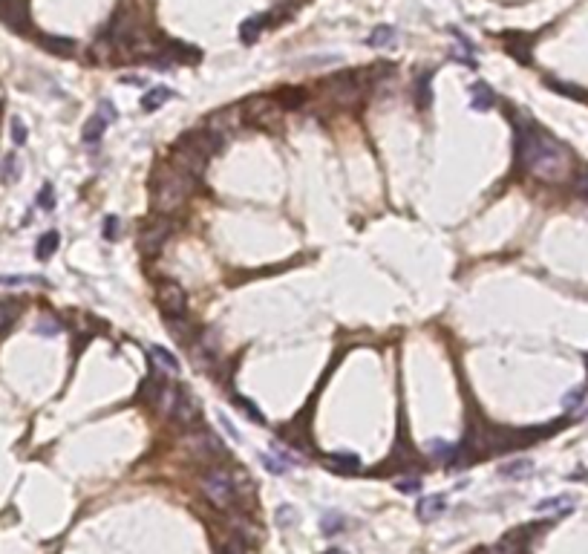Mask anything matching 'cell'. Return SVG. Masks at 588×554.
Segmentation results:
<instances>
[{
	"instance_id": "cell-1",
	"label": "cell",
	"mask_w": 588,
	"mask_h": 554,
	"mask_svg": "<svg viewBox=\"0 0 588 554\" xmlns=\"http://www.w3.org/2000/svg\"><path fill=\"white\" fill-rule=\"evenodd\" d=\"M519 162L528 173L537 179H563L571 168V154L565 145H559L554 136L542 133L537 128H528L519 136Z\"/></svg>"
},
{
	"instance_id": "cell-2",
	"label": "cell",
	"mask_w": 588,
	"mask_h": 554,
	"mask_svg": "<svg viewBox=\"0 0 588 554\" xmlns=\"http://www.w3.org/2000/svg\"><path fill=\"white\" fill-rule=\"evenodd\" d=\"M191 188H193V176L182 173L179 168L159 171L153 176V205H156V214H164V217L176 214L188 202Z\"/></svg>"
},
{
	"instance_id": "cell-3",
	"label": "cell",
	"mask_w": 588,
	"mask_h": 554,
	"mask_svg": "<svg viewBox=\"0 0 588 554\" xmlns=\"http://www.w3.org/2000/svg\"><path fill=\"white\" fill-rule=\"evenodd\" d=\"M202 494L205 500L217 505V508H228L234 500H236V485H234V477L228 470H211V474H205L202 479Z\"/></svg>"
},
{
	"instance_id": "cell-4",
	"label": "cell",
	"mask_w": 588,
	"mask_h": 554,
	"mask_svg": "<svg viewBox=\"0 0 588 554\" xmlns=\"http://www.w3.org/2000/svg\"><path fill=\"white\" fill-rule=\"evenodd\" d=\"M171 231H173V223L164 214L150 217L142 226V231H138V248H142L145 254H159L162 245L167 243V237H171Z\"/></svg>"
},
{
	"instance_id": "cell-5",
	"label": "cell",
	"mask_w": 588,
	"mask_h": 554,
	"mask_svg": "<svg viewBox=\"0 0 588 554\" xmlns=\"http://www.w3.org/2000/svg\"><path fill=\"white\" fill-rule=\"evenodd\" d=\"M167 413H171V419L179 427H193V424H199V419H202L199 401H196L193 393L185 390V387H176L173 401H171V407H167Z\"/></svg>"
},
{
	"instance_id": "cell-6",
	"label": "cell",
	"mask_w": 588,
	"mask_h": 554,
	"mask_svg": "<svg viewBox=\"0 0 588 554\" xmlns=\"http://www.w3.org/2000/svg\"><path fill=\"white\" fill-rule=\"evenodd\" d=\"M159 309L164 312V317H179L188 312V295L176 280H164L159 286Z\"/></svg>"
},
{
	"instance_id": "cell-7",
	"label": "cell",
	"mask_w": 588,
	"mask_h": 554,
	"mask_svg": "<svg viewBox=\"0 0 588 554\" xmlns=\"http://www.w3.org/2000/svg\"><path fill=\"white\" fill-rule=\"evenodd\" d=\"M173 168H179L182 173H188V176H193V179H196L199 173H205V168H208V156H202L196 147L185 145V142L179 138L176 147H173Z\"/></svg>"
},
{
	"instance_id": "cell-8",
	"label": "cell",
	"mask_w": 588,
	"mask_h": 554,
	"mask_svg": "<svg viewBox=\"0 0 588 554\" xmlns=\"http://www.w3.org/2000/svg\"><path fill=\"white\" fill-rule=\"evenodd\" d=\"M188 448L196 453V456H219L222 453V442L217 439V433H211V431H205V427H199V431H193L188 439Z\"/></svg>"
},
{
	"instance_id": "cell-9",
	"label": "cell",
	"mask_w": 588,
	"mask_h": 554,
	"mask_svg": "<svg viewBox=\"0 0 588 554\" xmlns=\"http://www.w3.org/2000/svg\"><path fill=\"white\" fill-rule=\"evenodd\" d=\"M297 462L294 459V453H289V450H283V448H271V453H265L262 456V465H265V470L269 474H274V477H280V474H286V470Z\"/></svg>"
},
{
	"instance_id": "cell-10",
	"label": "cell",
	"mask_w": 588,
	"mask_h": 554,
	"mask_svg": "<svg viewBox=\"0 0 588 554\" xmlns=\"http://www.w3.org/2000/svg\"><path fill=\"white\" fill-rule=\"evenodd\" d=\"M574 496L568 494H559V496H548V500L537 503V514H551V517H563V514H571L574 511Z\"/></svg>"
},
{
	"instance_id": "cell-11",
	"label": "cell",
	"mask_w": 588,
	"mask_h": 554,
	"mask_svg": "<svg viewBox=\"0 0 588 554\" xmlns=\"http://www.w3.org/2000/svg\"><path fill=\"white\" fill-rule=\"evenodd\" d=\"M236 121H240V119H236V110H219V113H214L211 119H208L205 128L211 130V133H217L219 138H225L236 128Z\"/></svg>"
},
{
	"instance_id": "cell-12",
	"label": "cell",
	"mask_w": 588,
	"mask_h": 554,
	"mask_svg": "<svg viewBox=\"0 0 588 554\" xmlns=\"http://www.w3.org/2000/svg\"><path fill=\"white\" fill-rule=\"evenodd\" d=\"M447 511V496L444 494H432V496H424L421 503H418V517H421L424 522H432V520H439L441 514Z\"/></svg>"
},
{
	"instance_id": "cell-13",
	"label": "cell",
	"mask_w": 588,
	"mask_h": 554,
	"mask_svg": "<svg viewBox=\"0 0 588 554\" xmlns=\"http://www.w3.org/2000/svg\"><path fill=\"white\" fill-rule=\"evenodd\" d=\"M496 104V95H493V90H490L485 81H476V84L470 87V107L473 110H479V113H487L490 107Z\"/></svg>"
},
{
	"instance_id": "cell-14",
	"label": "cell",
	"mask_w": 588,
	"mask_h": 554,
	"mask_svg": "<svg viewBox=\"0 0 588 554\" xmlns=\"http://www.w3.org/2000/svg\"><path fill=\"white\" fill-rule=\"evenodd\" d=\"M150 361H153V367L162 372V376H176V372H179L176 355H171L164 346H150Z\"/></svg>"
},
{
	"instance_id": "cell-15",
	"label": "cell",
	"mask_w": 588,
	"mask_h": 554,
	"mask_svg": "<svg viewBox=\"0 0 588 554\" xmlns=\"http://www.w3.org/2000/svg\"><path fill=\"white\" fill-rule=\"evenodd\" d=\"M525 529H516V531H511L508 537H502L499 543L493 546V554H522V549H525Z\"/></svg>"
},
{
	"instance_id": "cell-16",
	"label": "cell",
	"mask_w": 588,
	"mask_h": 554,
	"mask_svg": "<svg viewBox=\"0 0 588 554\" xmlns=\"http://www.w3.org/2000/svg\"><path fill=\"white\" fill-rule=\"evenodd\" d=\"M265 21H271V15H257V18H245L240 26V40L243 44H254L260 32L265 29Z\"/></svg>"
},
{
	"instance_id": "cell-17",
	"label": "cell",
	"mask_w": 588,
	"mask_h": 554,
	"mask_svg": "<svg viewBox=\"0 0 588 554\" xmlns=\"http://www.w3.org/2000/svg\"><path fill=\"white\" fill-rule=\"evenodd\" d=\"M104 130H107V119L101 116V113H95L87 124H84V145H90V147H95L98 142H101V136H104Z\"/></svg>"
},
{
	"instance_id": "cell-18",
	"label": "cell",
	"mask_w": 588,
	"mask_h": 554,
	"mask_svg": "<svg viewBox=\"0 0 588 554\" xmlns=\"http://www.w3.org/2000/svg\"><path fill=\"white\" fill-rule=\"evenodd\" d=\"M499 474L505 477V479H525V477L534 474V462H530V459H513V462L502 465Z\"/></svg>"
},
{
	"instance_id": "cell-19",
	"label": "cell",
	"mask_w": 588,
	"mask_h": 554,
	"mask_svg": "<svg viewBox=\"0 0 588 554\" xmlns=\"http://www.w3.org/2000/svg\"><path fill=\"white\" fill-rule=\"evenodd\" d=\"M167 329H171V335L179 341V344H191L193 341V326L185 315L179 317H167Z\"/></svg>"
},
{
	"instance_id": "cell-20",
	"label": "cell",
	"mask_w": 588,
	"mask_h": 554,
	"mask_svg": "<svg viewBox=\"0 0 588 554\" xmlns=\"http://www.w3.org/2000/svg\"><path fill=\"white\" fill-rule=\"evenodd\" d=\"M395 38H398L395 26H375V29L369 32V38H367V44L375 47V49H384V47L395 44Z\"/></svg>"
},
{
	"instance_id": "cell-21",
	"label": "cell",
	"mask_w": 588,
	"mask_h": 554,
	"mask_svg": "<svg viewBox=\"0 0 588 554\" xmlns=\"http://www.w3.org/2000/svg\"><path fill=\"white\" fill-rule=\"evenodd\" d=\"M58 245H61V234H58V231L40 234V240H38V245H35L38 260H49L55 252H58Z\"/></svg>"
},
{
	"instance_id": "cell-22",
	"label": "cell",
	"mask_w": 588,
	"mask_h": 554,
	"mask_svg": "<svg viewBox=\"0 0 588 554\" xmlns=\"http://www.w3.org/2000/svg\"><path fill=\"white\" fill-rule=\"evenodd\" d=\"M171 99H173V90L171 87H153V90H147L142 95V107L145 110H159L162 104H167Z\"/></svg>"
},
{
	"instance_id": "cell-23",
	"label": "cell",
	"mask_w": 588,
	"mask_h": 554,
	"mask_svg": "<svg viewBox=\"0 0 588 554\" xmlns=\"http://www.w3.org/2000/svg\"><path fill=\"white\" fill-rule=\"evenodd\" d=\"M329 465L334 470H341V474H358V470H360L358 456H352V453H332L329 456Z\"/></svg>"
},
{
	"instance_id": "cell-24",
	"label": "cell",
	"mask_w": 588,
	"mask_h": 554,
	"mask_svg": "<svg viewBox=\"0 0 588 554\" xmlns=\"http://www.w3.org/2000/svg\"><path fill=\"white\" fill-rule=\"evenodd\" d=\"M585 401H588V387H574V390L563 398V407L583 416V405H585Z\"/></svg>"
},
{
	"instance_id": "cell-25",
	"label": "cell",
	"mask_w": 588,
	"mask_h": 554,
	"mask_svg": "<svg viewBox=\"0 0 588 554\" xmlns=\"http://www.w3.org/2000/svg\"><path fill=\"white\" fill-rule=\"evenodd\" d=\"M44 44H47V49L58 52V55H73V47H75L69 38H52V35H44Z\"/></svg>"
},
{
	"instance_id": "cell-26",
	"label": "cell",
	"mask_w": 588,
	"mask_h": 554,
	"mask_svg": "<svg viewBox=\"0 0 588 554\" xmlns=\"http://www.w3.org/2000/svg\"><path fill=\"white\" fill-rule=\"evenodd\" d=\"M343 522H346V520L338 514V511H326V514L320 517V525H323L326 534H338V531L343 529Z\"/></svg>"
},
{
	"instance_id": "cell-27",
	"label": "cell",
	"mask_w": 588,
	"mask_h": 554,
	"mask_svg": "<svg viewBox=\"0 0 588 554\" xmlns=\"http://www.w3.org/2000/svg\"><path fill=\"white\" fill-rule=\"evenodd\" d=\"M38 208H44V211H52V208H55V188H52V182H47L44 188L38 191Z\"/></svg>"
},
{
	"instance_id": "cell-28",
	"label": "cell",
	"mask_w": 588,
	"mask_h": 554,
	"mask_svg": "<svg viewBox=\"0 0 588 554\" xmlns=\"http://www.w3.org/2000/svg\"><path fill=\"white\" fill-rule=\"evenodd\" d=\"M35 332H38V335L52 338V335H58V332H61V324L55 321V317H40L38 326H35Z\"/></svg>"
},
{
	"instance_id": "cell-29",
	"label": "cell",
	"mask_w": 588,
	"mask_h": 554,
	"mask_svg": "<svg viewBox=\"0 0 588 554\" xmlns=\"http://www.w3.org/2000/svg\"><path fill=\"white\" fill-rule=\"evenodd\" d=\"M18 176H21L18 159H15V156H6V162H3V182H15Z\"/></svg>"
},
{
	"instance_id": "cell-30",
	"label": "cell",
	"mask_w": 588,
	"mask_h": 554,
	"mask_svg": "<svg viewBox=\"0 0 588 554\" xmlns=\"http://www.w3.org/2000/svg\"><path fill=\"white\" fill-rule=\"evenodd\" d=\"M18 317V303H0V326H9Z\"/></svg>"
},
{
	"instance_id": "cell-31",
	"label": "cell",
	"mask_w": 588,
	"mask_h": 554,
	"mask_svg": "<svg viewBox=\"0 0 588 554\" xmlns=\"http://www.w3.org/2000/svg\"><path fill=\"white\" fill-rule=\"evenodd\" d=\"M12 138H15V145H23L26 142V124L21 116L12 119Z\"/></svg>"
},
{
	"instance_id": "cell-32",
	"label": "cell",
	"mask_w": 588,
	"mask_h": 554,
	"mask_svg": "<svg viewBox=\"0 0 588 554\" xmlns=\"http://www.w3.org/2000/svg\"><path fill=\"white\" fill-rule=\"evenodd\" d=\"M545 84H551L554 90H563V95H574V99H583V95H580V90H577V87H571V84H565V81H556V78H545Z\"/></svg>"
},
{
	"instance_id": "cell-33",
	"label": "cell",
	"mask_w": 588,
	"mask_h": 554,
	"mask_svg": "<svg viewBox=\"0 0 588 554\" xmlns=\"http://www.w3.org/2000/svg\"><path fill=\"white\" fill-rule=\"evenodd\" d=\"M23 283H32V277H23V274H0V286H23Z\"/></svg>"
},
{
	"instance_id": "cell-34",
	"label": "cell",
	"mask_w": 588,
	"mask_h": 554,
	"mask_svg": "<svg viewBox=\"0 0 588 554\" xmlns=\"http://www.w3.org/2000/svg\"><path fill=\"white\" fill-rule=\"evenodd\" d=\"M119 237V217H107L104 219V240H116Z\"/></svg>"
},
{
	"instance_id": "cell-35",
	"label": "cell",
	"mask_w": 588,
	"mask_h": 554,
	"mask_svg": "<svg viewBox=\"0 0 588 554\" xmlns=\"http://www.w3.org/2000/svg\"><path fill=\"white\" fill-rule=\"evenodd\" d=\"M398 491L401 494H418L421 491V482L418 479H398Z\"/></svg>"
},
{
	"instance_id": "cell-36",
	"label": "cell",
	"mask_w": 588,
	"mask_h": 554,
	"mask_svg": "<svg viewBox=\"0 0 588 554\" xmlns=\"http://www.w3.org/2000/svg\"><path fill=\"white\" fill-rule=\"evenodd\" d=\"M98 113H101V116L107 119V124H110V121H116V107L110 104L107 99H101V101H98Z\"/></svg>"
},
{
	"instance_id": "cell-37",
	"label": "cell",
	"mask_w": 588,
	"mask_h": 554,
	"mask_svg": "<svg viewBox=\"0 0 588 554\" xmlns=\"http://www.w3.org/2000/svg\"><path fill=\"white\" fill-rule=\"evenodd\" d=\"M236 405H240L245 413H251V419H254L257 424H262V413H260L254 405H251V401H245V398H236Z\"/></svg>"
},
{
	"instance_id": "cell-38",
	"label": "cell",
	"mask_w": 588,
	"mask_h": 554,
	"mask_svg": "<svg viewBox=\"0 0 588 554\" xmlns=\"http://www.w3.org/2000/svg\"><path fill=\"white\" fill-rule=\"evenodd\" d=\"M427 81H430V73L418 78V104H421V107H427V99H430V95H427Z\"/></svg>"
},
{
	"instance_id": "cell-39",
	"label": "cell",
	"mask_w": 588,
	"mask_h": 554,
	"mask_svg": "<svg viewBox=\"0 0 588 554\" xmlns=\"http://www.w3.org/2000/svg\"><path fill=\"white\" fill-rule=\"evenodd\" d=\"M577 191L588 200V165H583V171H580V176H577Z\"/></svg>"
},
{
	"instance_id": "cell-40",
	"label": "cell",
	"mask_w": 588,
	"mask_h": 554,
	"mask_svg": "<svg viewBox=\"0 0 588 554\" xmlns=\"http://www.w3.org/2000/svg\"><path fill=\"white\" fill-rule=\"evenodd\" d=\"M222 554H245V546H243V540H231V543L222 549Z\"/></svg>"
},
{
	"instance_id": "cell-41",
	"label": "cell",
	"mask_w": 588,
	"mask_h": 554,
	"mask_svg": "<svg viewBox=\"0 0 588 554\" xmlns=\"http://www.w3.org/2000/svg\"><path fill=\"white\" fill-rule=\"evenodd\" d=\"M222 427H225V431H228V436H231V439H240V436H236V431L231 427V422L225 419V416H222Z\"/></svg>"
},
{
	"instance_id": "cell-42",
	"label": "cell",
	"mask_w": 588,
	"mask_h": 554,
	"mask_svg": "<svg viewBox=\"0 0 588 554\" xmlns=\"http://www.w3.org/2000/svg\"><path fill=\"white\" fill-rule=\"evenodd\" d=\"M473 554H493V551H487V549H479V551H473Z\"/></svg>"
},
{
	"instance_id": "cell-43",
	"label": "cell",
	"mask_w": 588,
	"mask_h": 554,
	"mask_svg": "<svg viewBox=\"0 0 588 554\" xmlns=\"http://www.w3.org/2000/svg\"><path fill=\"white\" fill-rule=\"evenodd\" d=\"M326 554H343V551H326Z\"/></svg>"
},
{
	"instance_id": "cell-44",
	"label": "cell",
	"mask_w": 588,
	"mask_h": 554,
	"mask_svg": "<svg viewBox=\"0 0 588 554\" xmlns=\"http://www.w3.org/2000/svg\"><path fill=\"white\" fill-rule=\"evenodd\" d=\"M585 364H588V355H585Z\"/></svg>"
}]
</instances>
